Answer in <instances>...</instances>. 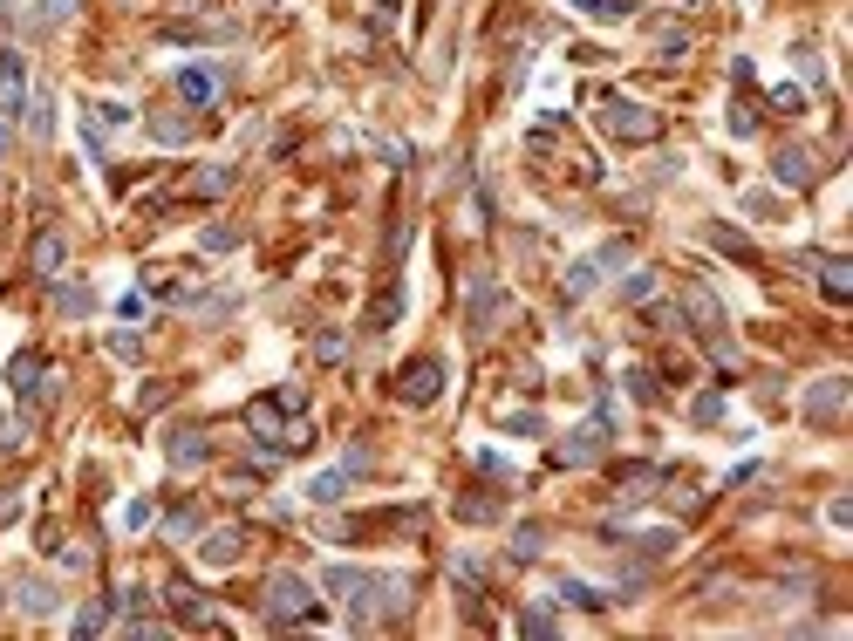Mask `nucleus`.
I'll return each mask as SVG.
<instances>
[{"mask_svg":"<svg viewBox=\"0 0 853 641\" xmlns=\"http://www.w3.org/2000/svg\"><path fill=\"white\" fill-rule=\"evenodd\" d=\"M267 621H280V628L321 621V601H314V587L301 580V573H273L267 580Z\"/></svg>","mask_w":853,"mask_h":641,"instance_id":"f257e3e1","label":"nucleus"},{"mask_svg":"<svg viewBox=\"0 0 853 641\" xmlns=\"http://www.w3.org/2000/svg\"><path fill=\"white\" fill-rule=\"evenodd\" d=\"M601 123H608V137H621V144H649V137H662V116L642 110V103H628V96H601Z\"/></svg>","mask_w":853,"mask_h":641,"instance_id":"f03ea898","label":"nucleus"},{"mask_svg":"<svg viewBox=\"0 0 853 641\" xmlns=\"http://www.w3.org/2000/svg\"><path fill=\"white\" fill-rule=\"evenodd\" d=\"M601 451H608V403L587 416V423H574V430L553 444V457H560V464H594Z\"/></svg>","mask_w":853,"mask_h":641,"instance_id":"7ed1b4c3","label":"nucleus"},{"mask_svg":"<svg viewBox=\"0 0 853 641\" xmlns=\"http://www.w3.org/2000/svg\"><path fill=\"white\" fill-rule=\"evenodd\" d=\"M437 389H444V362H437V355L410 362V369L396 376V396H403V403H417V410H424V403H437Z\"/></svg>","mask_w":853,"mask_h":641,"instance_id":"20e7f679","label":"nucleus"},{"mask_svg":"<svg viewBox=\"0 0 853 641\" xmlns=\"http://www.w3.org/2000/svg\"><path fill=\"white\" fill-rule=\"evenodd\" d=\"M772 178H778L785 191H806V185L819 178V157L806 151V144H785V151L772 157Z\"/></svg>","mask_w":853,"mask_h":641,"instance_id":"39448f33","label":"nucleus"},{"mask_svg":"<svg viewBox=\"0 0 853 641\" xmlns=\"http://www.w3.org/2000/svg\"><path fill=\"white\" fill-rule=\"evenodd\" d=\"M499 314H505L499 280H492V273H471V328H478V335H492V328H499Z\"/></svg>","mask_w":853,"mask_h":641,"instance_id":"423d86ee","label":"nucleus"},{"mask_svg":"<svg viewBox=\"0 0 853 641\" xmlns=\"http://www.w3.org/2000/svg\"><path fill=\"white\" fill-rule=\"evenodd\" d=\"M280 396H260V403H246V430H260L267 437V451H287V430H280Z\"/></svg>","mask_w":853,"mask_h":641,"instance_id":"0eeeda50","label":"nucleus"},{"mask_svg":"<svg viewBox=\"0 0 853 641\" xmlns=\"http://www.w3.org/2000/svg\"><path fill=\"white\" fill-rule=\"evenodd\" d=\"M28 110V76H21V55L7 48L0 55V116H21Z\"/></svg>","mask_w":853,"mask_h":641,"instance_id":"6e6552de","label":"nucleus"},{"mask_svg":"<svg viewBox=\"0 0 853 641\" xmlns=\"http://www.w3.org/2000/svg\"><path fill=\"white\" fill-rule=\"evenodd\" d=\"M847 396H853V382H847V376H826L813 396H806V416H813V423H833V416L847 410Z\"/></svg>","mask_w":853,"mask_h":641,"instance_id":"1a4fd4ad","label":"nucleus"},{"mask_svg":"<svg viewBox=\"0 0 853 641\" xmlns=\"http://www.w3.org/2000/svg\"><path fill=\"white\" fill-rule=\"evenodd\" d=\"M171 614H178V628H219V621H212V601H205L198 587H185V580L171 587Z\"/></svg>","mask_w":853,"mask_h":641,"instance_id":"9d476101","label":"nucleus"},{"mask_svg":"<svg viewBox=\"0 0 853 641\" xmlns=\"http://www.w3.org/2000/svg\"><path fill=\"white\" fill-rule=\"evenodd\" d=\"M219 89H226V76H219V69H178V96H185L192 110L219 103Z\"/></svg>","mask_w":853,"mask_h":641,"instance_id":"9b49d317","label":"nucleus"},{"mask_svg":"<svg viewBox=\"0 0 853 641\" xmlns=\"http://www.w3.org/2000/svg\"><path fill=\"white\" fill-rule=\"evenodd\" d=\"M239 553H246V532H239V526L205 532V546H198V560H205V566H233Z\"/></svg>","mask_w":853,"mask_h":641,"instance_id":"f8f14e48","label":"nucleus"},{"mask_svg":"<svg viewBox=\"0 0 853 641\" xmlns=\"http://www.w3.org/2000/svg\"><path fill=\"white\" fill-rule=\"evenodd\" d=\"M62 253H69V246H62V232L48 226L35 239V253H28V266H35V280H55V273H62Z\"/></svg>","mask_w":853,"mask_h":641,"instance_id":"ddd939ff","label":"nucleus"},{"mask_svg":"<svg viewBox=\"0 0 853 641\" xmlns=\"http://www.w3.org/2000/svg\"><path fill=\"white\" fill-rule=\"evenodd\" d=\"M813 266H819L826 301H853V266H847V260H813Z\"/></svg>","mask_w":853,"mask_h":641,"instance_id":"4468645a","label":"nucleus"},{"mask_svg":"<svg viewBox=\"0 0 853 641\" xmlns=\"http://www.w3.org/2000/svg\"><path fill=\"white\" fill-rule=\"evenodd\" d=\"M233 185H239V164H212V171L192 178V198H226Z\"/></svg>","mask_w":853,"mask_h":641,"instance_id":"2eb2a0df","label":"nucleus"},{"mask_svg":"<svg viewBox=\"0 0 853 641\" xmlns=\"http://www.w3.org/2000/svg\"><path fill=\"white\" fill-rule=\"evenodd\" d=\"M396 314H403V287H396V280H389L383 294H376V307H369V321H362V328H369V335H383L389 321H396Z\"/></svg>","mask_w":853,"mask_h":641,"instance_id":"dca6fc26","label":"nucleus"},{"mask_svg":"<svg viewBox=\"0 0 853 641\" xmlns=\"http://www.w3.org/2000/svg\"><path fill=\"white\" fill-rule=\"evenodd\" d=\"M205 457H212V444H205L198 430H178V437H171V464H178V471H192V464H205Z\"/></svg>","mask_w":853,"mask_h":641,"instance_id":"f3484780","label":"nucleus"},{"mask_svg":"<svg viewBox=\"0 0 853 641\" xmlns=\"http://www.w3.org/2000/svg\"><path fill=\"white\" fill-rule=\"evenodd\" d=\"M14 607H21V614H55V587H48V580H21V587H14Z\"/></svg>","mask_w":853,"mask_h":641,"instance_id":"a211bd4d","label":"nucleus"},{"mask_svg":"<svg viewBox=\"0 0 853 641\" xmlns=\"http://www.w3.org/2000/svg\"><path fill=\"white\" fill-rule=\"evenodd\" d=\"M308 498H314V505H335V498H349V471H321V478L308 485Z\"/></svg>","mask_w":853,"mask_h":641,"instance_id":"6ab92c4d","label":"nucleus"},{"mask_svg":"<svg viewBox=\"0 0 853 641\" xmlns=\"http://www.w3.org/2000/svg\"><path fill=\"white\" fill-rule=\"evenodd\" d=\"M594 280H601V260H574V266H567V301L594 294Z\"/></svg>","mask_w":853,"mask_h":641,"instance_id":"aec40b11","label":"nucleus"},{"mask_svg":"<svg viewBox=\"0 0 853 641\" xmlns=\"http://www.w3.org/2000/svg\"><path fill=\"white\" fill-rule=\"evenodd\" d=\"M690 314H697L703 328H724V307H717V294H710V287H690Z\"/></svg>","mask_w":853,"mask_h":641,"instance_id":"412c9836","label":"nucleus"},{"mask_svg":"<svg viewBox=\"0 0 853 641\" xmlns=\"http://www.w3.org/2000/svg\"><path fill=\"white\" fill-rule=\"evenodd\" d=\"M55 307H62V314H96V294H89V287H55Z\"/></svg>","mask_w":853,"mask_h":641,"instance_id":"4be33fe9","label":"nucleus"},{"mask_svg":"<svg viewBox=\"0 0 853 641\" xmlns=\"http://www.w3.org/2000/svg\"><path fill=\"white\" fill-rule=\"evenodd\" d=\"M560 601H567V607H587V614H594V607H608L594 587H587V580H560Z\"/></svg>","mask_w":853,"mask_h":641,"instance_id":"5701e85b","label":"nucleus"},{"mask_svg":"<svg viewBox=\"0 0 853 641\" xmlns=\"http://www.w3.org/2000/svg\"><path fill=\"white\" fill-rule=\"evenodd\" d=\"M151 137H157V144H185V137H192V123H185V116H151Z\"/></svg>","mask_w":853,"mask_h":641,"instance_id":"b1692460","label":"nucleus"},{"mask_svg":"<svg viewBox=\"0 0 853 641\" xmlns=\"http://www.w3.org/2000/svg\"><path fill=\"white\" fill-rule=\"evenodd\" d=\"M567 7H581L594 21H628V0H567Z\"/></svg>","mask_w":853,"mask_h":641,"instance_id":"393cba45","label":"nucleus"},{"mask_svg":"<svg viewBox=\"0 0 853 641\" xmlns=\"http://www.w3.org/2000/svg\"><path fill=\"white\" fill-rule=\"evenodd\" d=\"M540 539H546V526H519L512 532V560H540Z\"/></svg>","mask_w":853,"mask_h":641,"instance_id":"a878e982","label":"nucleus"},{"mask_svg":"<svg viewBox=\"0 0 853 641\" xmlns=\"http://www.w3.org/2000/svg\"><path fill=\"white\" fill-rule=\"evenodd\" d=\"M553 628H560L553 607H526V614H519V635H553Z\"/></svg>","mask_w":853,"mask_h":641,"instance_id":"bb28decb","label":"nucleus"},{"mask_svg":"<svg viewBox=\"0 0 853 641\" xmlns=\"http://www.w3.org/2000/svg\"><path fill=\"white\" fill-rule=\"evenodd\" d=\"M103 628H110V607H103V601H89V607L76 614V635H103Z\"/></svg>","mask_w":853,"mask_h":641,"instance_id":"cd10ccee","label":"nucleus"},{"mask_svg":"<svg viewBox=\"0 0 853 641\" xmlns=\"http://www.w3.org/2000/svg\"><path fill=\"white\" fill-rule=\"evenodd\" d=\"M314 355H321V362H342V355H349V335H342V328H328V335L314 341Z\"/></svg>","mask_w":853,"mask_h":641,"instance_id":"c85d7f7f","label":"nucleus"},{"mask_svg":"<svg viewBox=\"0 0 853 641\" xmlns=\"http://www.w3.org/2000/svg\"><path fill=\"white\" fill-rule=\"evenodd\" d=\"M649 294H656V273H628L621 280V301H649Z\"/></svg>","mask_w":853,"mask_h":641,"instance_id":"c756f323","label":"nucleus"},{"mask_svg":"<svg viewBox=\"0 0 853 641\" xmlns=\"http://www.w3.org/2000/svg\"><path fill=\"white\" fill-rule=\"evenodd\" d=\"M656 48H662V55H669V62H676V55H683V48H690V35H683V28H669V21H662V28H656Z\"/></svg>","mask_w":853,"mask_h":641,"instance_id":"7c9ffc66","label":"nucleus"},{"mask_svg":"<svg viewBox=\"0 0 853 641\" xmlns=\"http://www.w3.org/2000/svg\"><path fill=\"white\" fill-rule=\"evenodd\" d=\"M690 416H697V423H717V416H724V389H703Z\"/></svg>","mask_w":853,"mask_h":641,"instance_id":"2f4dec72","label":"nucleus"},{"mask_svg":"<svg viewBox=\"0 0 853 641\" xmlns=\"http://www.w3.org/2000/svg\"><path fill=\"white\" fill-rule=\"evenodd\" d=\"M710 239H717V246H724V253H737V260H758V253H751V239H744V232H710Z\"/></svg>","mask_w":853,"mask_h":641,"instance_id":"473e14b6","label":"nucleus"},{"mask_svg":"<svg viewBox=\"0 0 853 641\" xmlns=\"http://www.w3.org/2000/svg\"><path fill=\"white\" fill-rule=\"evenodd\" d=\"M505 430H512V437H540V410H512Z\"/></svg>","mask_w":853,"mask_h":641,"instance_id":"72a5a7b5","label":"nucleus"},{"mask_svg":"<svg viewBox=\"0 0 853 641\" xmlns=\"http://www.w3.org/2000/svg\"><path fill=\"white\" fill-rule=\"evenodd\" d=\"M164 532H171V539H192V532H198V512H192V505H185V512H171V519H164Z\"/></svg>","mask_w":853,"mask_h":641,"instance_id":"f704fd0d","label":"nucleus"},{"mask_svg":"<svg viewBox=\"0 0 853 641\" xmlns=\"http://www.w3.org/2000/svg\"><path fill=\"white\" fill-rule=\"evenodd\" d=\"M69 14H76V0H41L35 21H41V28H55V21H69Z\"/></svg>","mask_w":853,"mask_h":641,"instance_id":"c9c22d12","label":"nucleus"},{"mask_svg":"<svg viewBox=\"0 0 853 641\" xmlns=\"http://www.w3.org/2000/svg\"><path fill=\"white\" fill-rule=\"evenodd\" d=\"M123 526H130V532L151 526V498H130V505H123Z\"/></svg>","mask_w":853,"mask_h":641,"instance_id":"e433bc0d","label":"nucleus"},{"mask_svg":"<svg viewBox=\"0 0 853 641\" xmlns=\"http://www.w3.org/2000/svg\"><path fill=\"white\" fill-rule=\"evenodd\" d=\"M226 246H239L233 226H212V232H205V253H226Z\"/></svg>","mask_w":853,"mask_h":641,"instance_id":"4c0bfd02","label":"nucleus"},{"mask_svg":"<svg viewBox=\"0 0 853 641\" xmlns=\"http://www.w3.org/2000/svg\"><path fill=\"white\" fill-rule=\"evenodd\" d=\"M731 130H737V137H751V130H758V110H751V103H737V110H731Z\"/></svg>","mask_w":853,"mask_h":641,"instance_id":"58836bf2","label":"nucleus"},{"mask_svg":"<svg viewBox=\"0 0 853 641\" xmlns=\"http://www.w3.org/2000/svg\"><path fill=\"white\" fill-rule=\"evenodd\" d=\"M628 389H635L642 403H656V382H649V369H628Z\"/></svg>","mask_w":853,"mask_h":641,"instance_id":"ea45409f","label":"nucleus"},{"mask_svg":"<svg viewBox=\"0 0 853 641\" xmlns=\"http://www.w3.org/2000/svg\"><path fill=\"white\" fill-rule=\"evenodd\" d=\"M772 110L792 116V110H806V96H799V89H772Z\"/></svg>","mask_w":853,"mask_h":641,"instance_id":"a19ab883","label":"nucleus"},{"mask_svg":"<svg viewBox=\"0 0 853 641\" xmlns=\"http://www.w3.org/2000/svg\"><path fill=\"white\" fill-rule=\"evenodd\" d=\"M14 512H21V498H14V491H7V498H0V526H7V519H14Z\"/></svg>","mask_w":853,"mask_h":641,"instance_id":"79ce46f5","label":"nucleus"},{"mask_svg":"<svg viewBox=\"0 0 853 641\" xmlns=\"http://www.w3.org/2000/svg\"><path fill=\"white\" fill-rule=\"evenodd\" d=\"M7 151H14V130H7V123H0V157H7Z\"/></svg>","mask_w":853,"mask_h":641,"instance_id":"37998d69","label":"nucleus"},{"mask_svg":"<svg viewBox=\"0 0 853 641\" xmlns=\"http://www.w3.org/2000/svg\"><path fill=\"white\" fill-rule=\"evenodd\" d=\"M383 7H389V0H383Z\"/></svg>","mask_w":853,"mask_h":641,"instance_id":"c03bdc74","label":"nucleus"}]
</instances>
